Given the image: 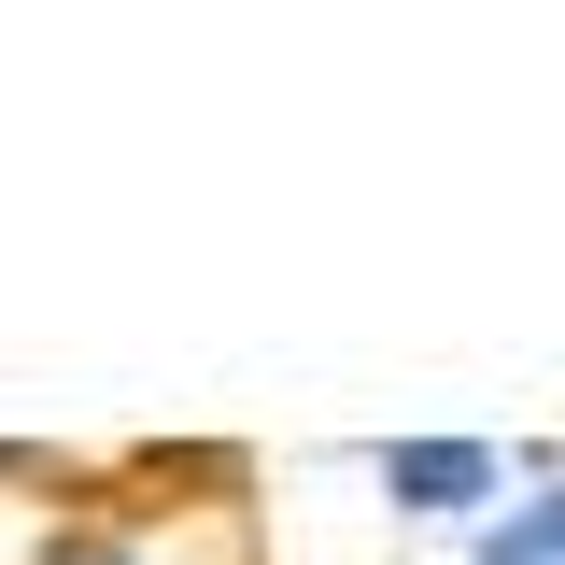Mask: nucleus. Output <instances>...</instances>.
I'll return each mask as SVG.
<instances>
[{"label": "nucleus", "instance_id": "1", "mask_svg": "<svg viewBox=\"0 0 565 565\" xmlns=\"http://www.w3.org/2000/svg\"><path fill=\"white\" fill-rule=\"evenodd\" d=\"M494 481L509 467H494L481 438H382V494L396 509H494Z\"/></svg>", "mask_w": 565, "mask_h": 565}, {"label": "nucleus", "instance_id": "4", "mask_svg": "<svg viewBox=\"0 0 565 565\" xmlns=\"http://www.w3.org/2000/svg\"><path fill=\"white\" fill-rule=\"evenodd\" d=\"M481 565H509V552H481Z\"/></svg>", "mask_w": 565, "mask_h": 565}, {"label": "nucleus", "instance_id": "2", "mask_svg": "<svg viewBox=\"0 0 565 565\" xmlns=\"http://www.w3.org/2000/svg\"><path fill=\"white\" fill-rule=\"evenodd\" d=\"M481 552H509V565H565V494H537V509H509Z\"/></svg>", "mask_w": 565, "mask_h": 565}, {"label": "nucleus", "instance_id": "3", "mask_svg": "<svg viewBox=\"0 0 565 565\" xmlns=\"http://www.w3.org/2000/svg\"><path fill=\"white\" fill-rule=\"evenodd\" d=\"M85 565H170V552H85Z\"/></svg>", "mask_w": 565, "mask_h": 565}]
</instances>
